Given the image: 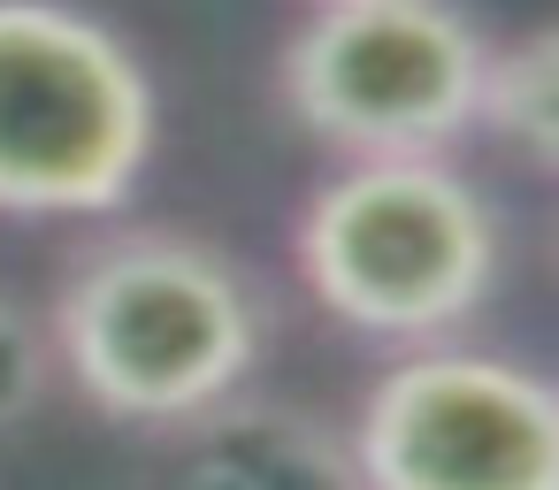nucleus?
I'll return each mask as SVG.
<instances>
[{
    "instance_id": "4",
    "label": "nucleus",
    "mask_w": 559,
    "mask_h": 490,
    "mask_svg": "<svg viewBox=\"0 0 559 490\" xmlns=\"http://www.w3.org/2000/svg\"><path fill=\"white\" fill-rule=\"evenodd\" d=\"M490 39L460 0H314L276 55L284 116L360 154H452L475 131Z\"/></svg>"
},
{
    "instance_id": "2",
    "label": "nucleus",
    "mask_w": 559,
    "mask_h": 490,
    "mask_svg": "<svg viewBox=\"0 0 559 490\" xmlns=\"http://www.w3.org/2000/svg\"><path fill=\"white\" fill-rule=\"evenodd\" d=\"M292 261L330 322L429 345L506 284V215L452 154H360L299 207Z\"/></svg>"
},
{
    "instance_id": "8",
    "label": "nucleus",
    "mask_w": 559,
    "mask_h": 490,
    "mask_svg": "<svg viewBox=\"0 0 559 490\" xmlns=\"http://www.w3.org/2000/svg\"><path fill=\"white\" fill-rule=\"evenodd\" d=\"M55 383V352H47V322H32L9 291H0V429H16Z\"/></svg>"
},
{
    "instance_id": "3",
    "label": "nucleus",
    "mask_w": 559,
    "mask_h": 490,
    "mask_svg": "<svg viewBox=\"0 0 559 490\" xmlns=\"http://www.w3.org/2000/svg\"><path fill=\"white\" fill-rule=\"evenodd\" d=\"M154 77L78 0H0V215H116L154 162Z\"/></svg>"
},
{
    "instance_id": "6",
    "label": "nucleus",
    "mask_w": 559,
    "mask_h": 490,
    "mask_svg": "<svg viewBox=\"0 0 559 490\" xmlns=\"http://www.w3.org/2000/svg\"><path fill=\"white\" fill-rule=\"evenodd\" d=\"M162 490H368L337 421L284 398H223L185 421Z\"/></svg>"
},
{
    "instance_id": "7",
    "label": "nucleus",
    "mask_w": 559,
    "mask_h": 490,
    "mask_svg": "<svg viewBox=\"0 0 559 490\" xmlns=\"http://www.w3.org/2000/svg\"><path fill=\"white\" fill-rule=\"evenodd\" d=\"M475 131H490L498 154H513L528 177H551V154H559V39L551 32H521L490 47L475 85Z\"/></svg>"
},
{
    "instance_id": "5",
    "label": "nucleus",
    "mask_w": 559,
    "mask_h": 490,
    "mask_svg": "<svg viewBox=\"0 0 559 490\" xmlns=\"http://www.w3.org/2000/svg\"><path fill=\"white\" fill-rule=\"evenodd\" d=\"M353 467L368 490H559L551 383L483 345H406L353 406Z\"/></svg>"
},
{
    "instance_id": "1",
    "label": "nucleus",
    "mask_w": 559,
    "mask_h": 490,
    "mask_svg": "<svg viewBox=\"0 0 559 490\" xmlns=\"http://www.w3.org/2000/svg\"><path fill=\"white\" fill-rule=\"evenodd\" d=\"M55 375L123 429H185L238 398L269 352V299L215 238L108 230L47 307Z\"/></svg>"
}]
</instances>
